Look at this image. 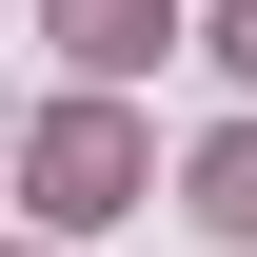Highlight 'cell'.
<instances>
[{"label":"cell","instance_id":"cell-1","mask_svg":"<svg viewBox=\"0 0 257 257\" xmlns=\"http://www.w3.org/2000/svg\"><path fill=\"white\" fill-rule=\"evenodd\" d=\"M139 198V139L99 119V99H60V119H40V218H119Z\"/></svg>","mask_w":257,"mask_h":257},{"label":"cell","instance_id":"cell-2","mask_svg":"<svg viewBox=\"0 0 257 257\" xmlns=\"http://www.w3.org/2000/svg\"><path fill=\"white\" fill-rule=\"evenodd\" d=\"M40 20H60V60H79V79H139L178 0H40Z\"/></svg>","mask_w":257,"mask_h":257},{"label":"cell","instance_id":"cell-3","mask_svg":"<svg viewBox=\"0 0 257 257\" xmlns=\"http://www.w3.org/2000/svg\"><path fill=\"white\" fill-rule=\"evenodd\" d=\"M198 218H218V237H257V139H218V159H198Z\"/></svg>","mask_w":257,"mask_h":257},{"label":"cell","instance_id":"cell-4","mask_svg":"<svg viewBox=\"0 0 257 257\" xmlns=\"http://www.w3.org/2000/svg\"><path fill=\"white\" fill-rule=\"evenodd\" d=\"M218 60H237V79H257V0H218Z\"/></svg>","mask_w":257,"mask_h":257}]
</instances>
